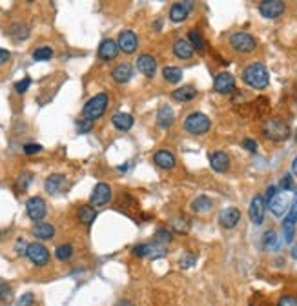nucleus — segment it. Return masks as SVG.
Returning a JSON list of instances; mask_svg holds the SVG:
<instances>
[{
  "label": "nucleus",
  "mask_w": 297,
  "mask_h": 306,
  "mask_svg": "<svg viewBox=\"0 0 297 306\" xmlns=\"http://www.w3.org/2000/svg\"><path fill=\"white\" fill-rule=\"evenodd\" d=\"M243 82L254 89H264L270 84V73L263 62H252L243 69Z\"/></svg>",
  "instance_id": "f257e3e1"
},
{
  "label": "nucleus",
  "mask_w": 297,
  "mask_h": 306,
  "mask_svg": "<svg viewBox=\"0 0 297 306\" xmlns=\"http://www.w3.org/2000/svg\"><path fill=\"white\" fill-rule=\"evenodd\" d=\"M263 135L266 138H270V140H273V143H283V140H286L290 137L288 122L279 117L268 119L263 124Z\"/></svg>",
  "instance_id": "f03ea898"
},
{
  "label": "nucleus",
  "mask_w": 297,
  "mask_h": 306,
  "mask_svg": "<svg viewBox=\"0 0 297 306\" xmlns=\"http://www.w3.org/2000/svg\"><path fill=\"white\" fill-rule=\"evenodd\" d=\"M108 104H109V97L108 93H99V95L92 97L82 108V117L86 121H95V119L102 117L104 111L108 109Z\"/></svg>",
  "instance_id": "7ed1b4c3"
},
{
  "label": "nucleus",
  "mask_w": 297,
  "mask_h": 306,
  "mask_svg": "<svg viewBox=\"0 0 297 306\" xmlns=\"http://www.w3.org/2000/svg\"><path fill=\"white\" fill-rule=\"evenodd\" d=\"M182 126L192 135H204L208 133L210 128H212V121H210L208 115L201 113V111H193V113H190L188 117L185 119V124H182Z\"/></svg>",
  "instance_id": "20e7f679"
},
{
  "label": "nucleus",
  "mask_w": 297,
  "mask_h": 306,
  "mask_svg": "<svg viewBox=\"0 0 297 306\" xmlns=\"http://www.w3.org/2000/svg\"><path fill=\"white\" fill-rule=\"evenodd\" d=\"M230 46L234 48V51L241 55H250L256 51L257 40L254 38V35L246 33V31H235L230 35Z\"/></svg>",
  "instance_id": "39448f33"
},
{
  "label": "nucleus",
  "mask_w": 297,
  "mask_h": 306,
  "mask_svg": "<svg viewBox=\"0 0 297 306\" xmlns=\"http://www.w3.org/2000/svg\"><path fill=\"white\" fill-rule=\"evenodd\" d=\"M292 202L293 199L288 195V192H279L272 201L268 202V208H270V211L276 217H285V215H288L290 208H292Z\"/></svg>",
  "instance_id": "423d86ee"
},
{
  "label": "nucleus",
  "mask_w": 297,
  "mask_h": 306,
  "mask_svg": "<svg viewBox=\"0 0 297 306\" xmlns=\"http://www.w3.org/2000/svg\"><path fill=\"white\" fill-rule=\"evenodd\" d=\"M248 215H250V221L256 224V226H261L264 222V215H266V201H264V195L257 193L254 195L250 202V210H248Z\"/></svg>",
  "instance_id": "0eeeda50"
},
{
  "label": "nucleus",
  "mask_w": 297,
  "mask_h": 306,
  "mask_svg": "<svg viewBox=\"0 0 297 306\" xmlns=\"http://www.w3.org/2000/svg\"><path fill=\"white\" fill-rule=\"evenodd\" d=\"M26 257L35 264V266H46L50 263V250L40 243H31L28 246Z\"/></svg>",
  "instance_id": "6e6552de"
},
{
  "label": "nucleus",
  "mask_w": 297,
  "mask_h": 306,
  "mask_svg": "<svg viewBox=\"0 0 297 306\" xmlns=\"http://www.w3.org/2000/svg\"><path fill=\"white\" fill-rule=\"evenodd\" d=\"M26 211H28V217L35 222H40L42 219L46 217L48 214V206L42 197H30L26 202Z\"/></svg>",
  "instance_id": "1a4fd4ad"
},
{
  "label": "nucleus",
  "mask_w": 297,
  "mask_h": 306,
  "mask_svg": "<svg viewBox=\"0 0 297 306\" xmlns=\"http://www.w3.org/2000/svg\"><path fill=\"white\" fill-rule=\"evenodd\" d=\"M131 255H133V257H151V259H157V257L166 255V248L161 246V244H157V243L137 244V246L131 250Z\"/></svg>",
  "instance_id": "9d476101"
},
{
  "label": "nucleus",
  "mask_w": 297,
  "mask_h": 306,
  "mask_svg": "<svg viewBox=\"0 0 297 306\" xmlns=\"http://www.w3.org/2000/svg\"><path fill=\"white\" fill-rule=\"evenodd\" d=\"M214 89L221 95H228L235 89V77L228 72H221L214 79Z\"/></svg>",
  "instance_id": "9b49d317"
},
{
  "label": "nucleus",
  "mask_w": 297,
  "mask_h": 306,
  "mask_svg": "<svg viewBox=\"0 0 297 306\" xmlns=\"http://www.w3.org/2000/svg\"><path fill=\"white\" fill-rule=\"evenodd\" d=\"M286 9L285 2L281 0H264L259 4V13L263 15L264 18H277L281 17Z\"/></svg>",
  "instance_id": "f8f14e48"
},
{
  "label": "nucleus",
  "mask_w": 297,
  "mask_h": 306,
  "mask_svg": "<svg viewBox=\"0 0 297 306\" xmlns=\"http://www.w3.org/2000/svg\"><path fill=\"white\" fill-rule=\"evenodd\" d=\"M192 2H175V4L170 6V11H168V17L173 24H180L188 18V15L192 13Z\"/></svg>",
  "instance_id": "ddd939ff"
},
{
  "label": "nucleus",
  "mask_w": 297,
  "mask_h": 306,
  "mask_svg": "<svg viewBox=\"0 0 297 306\" xmlns=\"http://www.w3.org/2000/svg\"><path fill=\"white\" fill-rule=\"evenodd\" d=\"M241 221V210L230 206V208H224V210L219 214V226L224 228V230H232L235 228Z\"/></svg>",
  "instance_id": "4468645a"
},
{
  "label": "nucleus",
  "mask_w": 297,
  "mask_h": 306,
  "mask_svg": "<svg viewBox=\"0 0 297 306\" xmlns=\"http://www.w3.org/2000/svg\"><path fill=\"white\" fill-rule=\"evenodd\" d=\"M208 160H210L212 170L217 173H226L230 170V157L226 155V151H221V150L210 151Z\"/></svg>",
  "instance_id": "2eb2a0df"
},
{
  "label": "nucleus",
  "mask_w": 297,
  "mask_h": 306,
  "mask_svg": "<svg viewBox=\"0 0 297 306\" xmlns=\"http://www.w3.org/2000/svg\"><path fill=\"white\" fill-rule=\"evenodd\" d=\"M117 44H119V50L126 55H133L137 51V46H139V38L137 35L133 33L131 30H126L119 35L117 38Z\"/></svg>",
  "instance_id": "dca6fc26"
},
{
  "label": "nucleus",
  "mask_w": 297,
  "mask_h": 306,
  "mask_svg": "<svg viewBox=\"0 0 297 306\" xmlns=\"http://www.w3.org/2000/svg\"><path fill=\"white\" fill-rule=\"evenodd\" d=\"M137 69L141 75L148 77V79H153L155 75H157V60L151 57V55L148 53H143L137 57Z\"/></svg>",
  "instance_id": "f3484780"
},
{
  "label": "nucleus",
  "mask_w": 297,
  "mask_h": 306,
  "mask_svg": "<svg viewBox=\"0 0 297 306\" xmlns=\"http://www.w3.org/2000/svg\"><path fill=\"white\" fill-rule=\"evenodd\" d=\"M89 201H92V206L108 204V202L111 201V188H109V184H106V182H99V184L93 188Z\"/></svg>",
  "instance_id": "a211bd4d"
},
{
  "label": "nucleus",
  "mask_w": 297,
  "mask_h": 306,
  "mask_svg": "<svg viewBox=\"0 0 297 306\" xmlns=\"http://www.w3.org/2000/svg\"><path fill=\"white\" fill-rule=\"evenodd\" d=\"M153 162L161 170H173L177 164L175 153L172 150H157L153 153Z\"/></svg>",
  "instance_id": "6ab92c4d"
},
{
  "label": "nucleus",
  "mask_w": 297,
  "mask_h": 306,
  "mask_svg": "<svg viewBox=\"0 0 297 306\" xmlns=\"http://www.w3.org/2000/svg\"><path fill=\"white\" fill-rule=\"evenodd\" d=\"M119 53H121V50H119V44L115 42V40H111V38H106V40H102L101 46H99V51H97L99 59L106 60V62H109V60H115L119 57Z\"/></svg>",
  "instance_id": "aec40b11"
},
{
  "label": "nucleus",
  "mask_w": 297,
  "mask_h": 306,
  "mask_svg": "<svg viewBox=\"0 0 297 306\" xmlns=\"http://www.w3.org/2000/svg\"><path fill=\"white\" fill-rule=\"evenodd\" d=\"M172 51L179 60H192L193 55H195V50H193V46L188 42V38H179V40H175Z\"/></svg>",
  "instance_id": "412c9836"
},
{
  "label": "nucleus",
  "mask_w": 297,
  "mask_h": 306,
  "mask_svg": "<svg viewBox=\"0 0 297 306\" xmlns=\"http://www.w3.org/2000/svg\"><path fill=\"white\" fill-rule=\"evenodd\" d=\"M155 121H157V126L161 128V130H168V128H172L173 121H175V113H173V109L170 104H163L159 109H157V117H155Z\"/></svg>",
  "instance_id": "4be33fe9"
},
{
  "label": "nucleus",
  "mask_w": 297,
  "mask_h": 306,
  "mask_svg": "<svg viewBox=\"0 0 297 306\" xmlns=\"http://www.w3.org/2000/svg\"><path fill=\"white\" fill-rule=\"evenodd\" d=\"M131 77H133V67H131V64H128V62L117 64L111 72V79L115 80L117 84H126L128 80H131Z\"/></svg>",
  "instance_id": "5701e85b"
},
{
  "label": "nucleus",
  "mask_w": 297,
  "mask_h": 306,
  "mask_svg": "<svg viewBox=\"0 0 297 306\" xmlns=\"http://www.w3.org/2000/svg\"><path fill=\"white\" fill-rule=\"evenodd\" d=\"M197 95H199V91H197L195 86L192 84H186V86H180V88H177L175 91H172V99L177 102H192L197 99Z\"/></svg>",
  "instance_id": "b1692460"
},
{
  "label": "nucleus",
  "mask_w": 297,
  "mask_h": 306,
  "mask_svg": "<svg viewBox=\"0 0 297 306\" xmlns=\"http://www.w3.org/2000/svg\"><path fill=\"white\" fill-rule=\"evenodd\" d=\"M64 184H66V175H62V173H53V175L48 177L46 182H44V190H46L50 195H57V193L64 188Z\"/></svg>",
  "instance_id": "393cba45"
},
{
  "label": "nucleus",
  "mask_w": 297,
  "mask_h": 306,
  "mask_svg": "<svg viewBox=\"0 0 297 306\" xmlns=\"http://www.w3.org/2000/svg\"><path fill=\"white\" fill-rule=\"evenodd\" d=\"M111 124L117 128L119 131H130L131 126L135 124V121L130 113H122L121 111V113H115L111 117Z\"/></svg>",
  "instance_id": "a878e982"
},
{
  "label": "nucleus",
  "mask_w": 297,
  "mask_h": 306,
  "mask_svg": "<svg viewBox=\"0 0 297 306\" xmlns=\"http://www.w3.org/2000/svg\"><path fill=\"white\" fill-rule=\"evenodd\" d=\"M31 231H33L35 237L40 241H48L55 235V228H53V224H50V222H37Z\"/></svg>",
  "instance_id": "bb28decb"
},
{
  "label": "nucleus",
  "mask_w": 297,
  "mask_h": 306,
  "mask_svg": "<svg viewBox=\"0 0 297 306\" xmlns=\"http://www.w3.org/2000/svg\"><path fill=\"white\" fill-rule=\"evenodd\" d=\"M188 42L193 46V50H195V53H204L206 50V42H204V37H202V33L199 30H195V28H192V30L188 31Z\"/></svg>",
  "instance_id": "cd10ccee"
},
{
  "label": "nucleus",
  "mask_w": 297,
  "mask_h": 306,
  "mask_svg": "<svg viewBox=\"0 0 297 306\" xmlns=\"http://www.w3.org/2000/svg\"><path fill=\"white\" fill-rule=\"evenodd\" d=\"M212 208H214V201H212L208 195H199V197L192 202V210L195 211V214H208Z\"/></svg>",
  "instance_id": "c85d7f7f"
},
{
  "label": "nucleus",
  "mask_w": 297,
  "mask_h": 306,
  "mask_svg": "<svg viewBox=\"0 0 297 306\" xmlns=\"http://www.w3.org/2000/svg\"><path fill=\"white\" fill-rule=\"evenodd\" d=\"M77 215H79V221L82 222V224H86V226H89V224H93V221H95L97 217V210L95 206L92 204H84L79 208V211H77Z\"/></svg>",
  "instance_id": "c756f323"
},
{
  "label": "nucleus",
  "mask_w": 297,
  "mask_h": 306,
  "mask_svg": "<svg viewBox=\"0 0 297 306\" xmlns=\"http://www.w3.org/2000/svg\"><path fill=\"white\" fill-rule=\"evenodd\" d=\"M163 77L166 82H170V84H177V82L182 80V69L177 66H166L163 69Z\"/></svg>",
  "instance_id": "7c9ffc66"
},
{
  "label": "nucleus",
  "mask_w": 297,
  "mask_h": 306,
  "mask_svg": "<svg viewBox=\"0 0 297 306\" xmlns=\"http://www.w3.org/2000/svg\"><path fill=\"white\" fill-rule=\"evenodd\" d=\"M170 226H172V230L177 231V233H186V231L190 230V221L186 217H182V215H179V217H173L172 221H170Z\"/></svg>",
  "instance_id": "2f4dec72"
},
{
  "label": "nucleus",
  "mask_w": 297,
  "mask_h": 306,
  "mask_svg": "<svg viewBox=\"0 0 297 306\" xmlns=\"http://www.w3.org/2000/svg\"><path fill=\"white\" fill-rule=\"evenodd\" d=\"M9 33L17 38V40H24V38H28V35H30V30H28V26H24L22 22H15V24L9 28Z\"/></svg>",
  "instance_id": "473e14b6"
},
{
  "label": "nucleus",
  "mask_w": 297,
  "mask_h": 306,
  "mask_svg": "<svg viewBox=\"0 0 297 306\" xmlns=\"http://www.w3.org/2000/svg\"><path fill=\"white\" fill-rule=\"evenodd\" d=\"M173 241V235L170 230H166V228H161V230L155 231V237H153V243L161 244V246H164V244H170Z\"/></svg>",
  "instance_id": "72a5a7b5"
},
{
  "label": "nucleus",
  "mask_w": 297,
  "mask_h": 306,
  "mask_svg": "<svg viewBox=\"0 0 297 306\" xmlns=\"http://www.w3.org/2000/svg\"><path fill=\"white\" fill-rule=\"evenodd\" d=\"M51 57H53V48H50V46H40L33 51V60H37V62L50 60Z\"/></svg>",
  "instance_id": "f704fd0d"
},
{
  "label": "nucleus",
  "mask_w": 297,
  "mask_h": 306,
  "mask_svg": "<svg viewBox=\"0 0 297 306\" xmlns=\"http://www.w3.org/2000/svg\"><path fill=\"white\" fill-rule=\"evenodd\" d=\"M73 255V246L72 244H60V246H57V250H55V257L59 261H67L72 259Z\"/></svg>",
  "instance_id": "c9c22d12"
},
{
  "label": "nucleus",
  "mask_w": 297,
  "mask_h": 306,
  "mask_svg": "<svg viewBox=\"0 0 297 306\" xmlns=\"http://www.w3.org/2000/svg\"><path fill=\"white\" fill-rule=\"evenodd\" d=\"M277 188H279V192H292L293 190V179H292V173H286V175H283V179L279 180V184H277Z\"/></svg>",
  "instance_id": "e433bc0d"
},
{
  "label": "nucleus",
  "mask_w": 297,
  "mask_h": 306,
  "mask_svg": "<svg viewBox=\"0 0 297 306\" xmlns=\"http://www.w3.org/2000/svg\"><path fill=\"white\" fill-rule=\"evenodd\" d=\"M277 235L273 230H268L266 233L263 235V246L264 248H277Z\"/></svg>",
  "instance_id": "4c0bfd02"
},
{
  "label": "nucleus",
  "mask_w": 297,
  "mask_h": 306,
  "mask_svg": "<svg viewBox=\"0 0 297 306\" xmlns=\"http://www.w3.org/2000/svg\"><path fill=\"white\" fill-rule=\"evenodd\" d=\"M13 290L9 286V283H6L4 279H0V301H8L11 297Z\"/></svg>",
  "instance_id": "58836bf2"
},
{
  "label": "nucleus",
  "mask_w": 297,
  "mask_h": 306,
  "mask_svg": "<svg viewBox=\"0 0 297 306\" xmlns=\"http://www.w3.org/2000/svg\"><path fill=\"white\" fill-rule=\"evenodd\" d=\"M30 86H31V79H30V77H24V79L18 80L17 84H15V91L22 95V93L28 91V88H30Z\"/></svg>",
  "instance_id": "ea45409f"
},
{
  "label": "nucleus",
  "mask_w": 297,
  "mask_h": 306,
  "mask_svg": "<svg viewBox=\"0 0 297 306\" xmlns=\"http://www.w3.org/2000/svg\"><path fill=\"white\" fill-rule=\"evenodd\" d=\"M277 306H297V295H283L277 301Z\"/></svg>",
  "instance_id": "a19ab883"
},
{
  "label": "nucleus",
  "mask_w": 297,
  "mask_h": 306,
  "mask_svg": "<svg viewBox=\"0 0 297 306\" xmlns=\"http://www.w3.org/2000/svg\"><path fill=\"white\" fill-rule=\"evenodd\" d=\"M93 128V121H79L77 122V133H88V131H92Z\"/></svg>",
  "instance_id": "79ce46f5"
},
{
  "label": "nucleus",
  "mask_w": 297,
  "mask_h": 306,
  "mask_svg": "<svg viewBox=\"0 0 297 306\" xmlns=\"http://www.w3.org/2000/svg\"><path fill=\"white\" fill-rule=\"evenodd\" d=\"M24 153L26 155H35V153H40L42 151V146L40 144H35V143H30V144H24Z\"/></svg>",
  "instance_id": "37998d69"
},
{
  "label": "nucleus",
  "mask_w": 297,
  "mask_h": 306,
  "mask_svg": "<svg viewBox=\"0 0 297 306\" xmlns=\"http://www.w3.org/2000/svg\"><path fill=\"white\" fill-rule=\"evenodd\" d=\"M28 246H30V244L26 243V239L18 237V239H17V244H15V252H17L18 255H26V253H28Z\"/></svg>",
  "instance_id": "c03bdc74"
},
{
  "label": "nucleus",
  "mask_w": 297,
  "mask_h": 306,
  "mask_svg": "<svg viewBox=\"0 0 297 306\" xmlns=\"http://www.w3.org/2000/svg\"><path fill=\"white\" fill-rule=\"evenodd\" d=\"M33 304H35L33 294H24V295H20V299L17 301V306H33Z\"/></svg>",
  "instance_id": "a18cd8bd"
},
{
  "label": "nucleus",
  "mask_w": 297,
  "mask_h": 306,
  "mask_svg": "<svg viewBox=\"0 0 297 306\" xmlns=\"http://www.w3.org/2000/svg\"><path fill=\"white\" fill-rule=\"evenodd\" d=\"M243 148H244V150L250 151V153H256V151H257V143L254 140V138L246 137V138L243 140Z\"/></svg>",
  "instance_id": "49530a36"
},
{
  "label": "nucleus",
  "mask_w": 297,
  "mask_h": 306,
  "mask_svg": "<svg viewBox=\"0 0 297 306\" xmlns=\"http://www.w3.org/2000/svg\"><path fill=\"white\" fill-rule=\"evenodd\" d=\"M277 193H279V188H277V186H270V188L266 190V195H264V201H266V204L272 201L273 197H276Z\"/></svg>",
  "instance_id": "de8ad7c7"
},
{
  "label": "nucleus",
  "mask_w": 297,
  "mask_h": 306,
  "mask_svg": "<svg viewBox=\"0 0 297 306\" xmlns=\"http://www.w3.org/2000/svg\"><path fill=\"white\" fill-rule=\"evenodd\" d=\"M33 179V175L31 173H24V175L20 177V180H18V184H20L22 190H26L28 186H30V180Z\"/></svg>",
  "instance_id": "09e8293b"
},
{
  "label": "nucleus",
  "mask_w": 297,
  "mask_h": 306,
  "mask_svg": "<svg viewBox=\"0 0 297 306\" xmlns=\"http://www.w3.org/2000/svg\"><path fill=\"white\" fill-rule=\"evenodd\" d=\"M9 57H11V53H9L8 50H4V48H0V66H2V64L8 62Z\"/></svg>",
  "instance_id": "8fccbe9b"
},
{
  "label": "nucleus",
  "mask_w": 297,
  "mask_h": 306,
  "mask_svg": "<svg viewBox=\"0 0 297 306\" xmlns=\"http://www.w3.org/2000/svg\"><path fill=\"white\" fill-rule=\"evenodd\" d=\"M193 264H195V255H192V253H190V257L188 259H182L180 261V266H182V268H190V266H193Z\"/></svg>",
  "instance_id": "3c124183"
},
{
  "label": "nucleus",
  "mask_w": 297,
  "mask_h": 306,
  "mask_svg": "<svg viewBox=\"0 0 297 306\" xmlns=\"http://www.w3.org/2000/svg\"><path fill=\"white\" fill-rule=\"evenodd\" d=\"M115 306H133V304H131L130 301H126V299H122V301H119Z\"/></svg>",
  "instance_id": "603ef678"
},
{
  "label": "nucleus",
  "mask_w": 297,
  "mask_h": 306,
  "mask_svg": "<svg viewBox=\"0 0 297 306\" xmlns=\"http://www.w3.org/2000/svg\"><path fill=\"white\" fill-rule=\"evenodd\" d=\"M292 175H297V157L293 159V162H292Z\"/></svg>",
  "instance_id": "864d4df0"
},
{
  "label": "nucleus",
  "mask_w": 297,
  "mask_h": 306,
  "mask_svg": "<svg viewBox=\"0 0 297 306\" xmlns=\"http://www.w3.org/2000/svg\"><path fill=\"white\" fill-rule=\"evenodd\" d=\"M292 255H293V259H297V244L292 246Z\"/></svg>",
  "instance_id": "5fc2aeb1"
},
{
  "label": "nucleus",
  "mask_w": 297,
  "mask_h": 306,
  "mask_svg": "<svg viewBox=\"0 0 297 306\" xmlns=\"http://www.w3.org/2000/svg\"><path fill=\"white\" fill-rule=\"evenodd\" d=\"M295 143H297V131H295Z\"/></svg>",
  "instance_id": "6e6d98bb"
}]
</instances>
